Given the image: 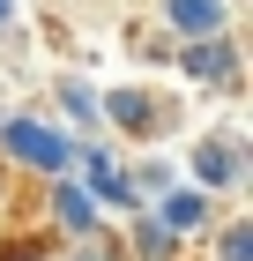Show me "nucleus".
Returning <instances> with one entry per match:
<instances>
[{
    "label": "nucleus",
    "instance_id": "nucleus-1",
    "mask_svg": "<svg viewBox=\"0 0 253 261\" xmlns=\"http://www.w3.org/2000/svg\"><path fill=\"white\" fill-rule=\"evenodd\" d=\"M179 67L194 82H209V90H223V82H238V45L231 38H194L186 53H179Z\"/></svg>",
    "mask_w": 253,
    "mask_h": 261
},
{
    "label": "nucleus",
    "instance_id": "nucleus-2",
    "mask_svg": "<svg viewBox=\"0 0 253 261\" xmlns=\"http://www.w3.org/2000/svg\"><path fill=\"white\" fill-rule=\"evenodd\" d=\"M164 15L186 45L194 38H223V0H164Z\"/></svg>",
    "mask_w": 253,
    "mask_h": 261
},
{
    "label": "nucleus",
    "instance_id": "nucleus-3",
    "mask_svg": "<svg viewBox=\"0 0 253 261\" xmlns=\"http://www.w3.org/2000/svg\"><path fill=\"white\" fill-rule=\"evenodd\" d=\"M8 157H22V164H60V157H67V142L45 135L38 120H8Z\"/></svg>",
    "mask_w": 253,
    "mask_h": 261
},
{
    "label": "nucleus",
    "instance_id": "nucleus-4",
    "mask_svg": "<svg viewBox=\"0 0 253 261\" xmlns=\"http://www.w3.org/2000/svg\"><path fill=\"white\" fill-rule=\"evenodd\" d=\"M52 217L67 224V231H82V239H90V231H97V201L82 194L75 179H60V187H52Z\"/></svg>",
    "mask_w": 253,
    "mask_h": 261
},
{
    "label": "nucleus",
    "instance_id": "nucleus-5",
    "mask_svg": "<svg viewBox=\"0 0 253 261\" xmlns=\"http://www.w3.org/2000/svg\"><path fill=\"white\" fill-rule=\"evenodd\" d=\"M194 164H201V179H209V187H231V179H238V149H231V142H201Z\"/></svg>",
    "mask_w": 253,
    "mask_h": 261
},
{
    "label": "nucleus",
    "instance_id": "nucleus-6",
    "mask_svg": "<svg viewBox=\"0 0 253 261\" xmlns=\"http://www.w3.org/2000/svg\"><path fill=\"white\" fill-rule=\"evenodd\" d=\"M216 261H253V224H223V239H216Z\"/></svg>",
    "mask_w": 253,
    "mask_h": 261
},
{
    "label": "nucleus",
    "instance_id": "nucleus-7",
    "mask_svg": "<svg viewBox=\"0 0 253 261\" xmlns=\"http://www.w3.org/2000/svg\"><path fill=\"white\" fill-rule=\"evenodd\" d=\"M164 217H172V224H201V217H209V201H201V194H179Z\"/></svg>",
    "mask_w": 253,
    "mask_h": 261
},
{
    "label": "nucleus",
    "instance_id": "nucleus-8",
    "mask_svg": "<svg viewBox=\"0 0 253 261\" xmlns=\"http://www.w3.org/2000/svg\"><path fill=\"white\" fill-rule=\"evenodd\" d=\"M60 97H67V112H82V120H97V105H90V90H75V82H60Z\"/></svg>",
    "mask_w": 253,
    "mask_h": 261
},
{
    "label": "nucleus",
    "instance_id": "nucleus-9",
    "mask_svg": "<svg viewBox=\"0 0 253 261\" xmlns=\"http://www.w3.org/2000/svg\"><path fill=\"white\" fill-rule=\"evenodd\" d=\"M172 254V246H164V231H156V224H142V261H164Z\"/></svg>",
    "mask_w": 253,
    "mask_h": 261
},
{
    "label": "nucleus",
    "instance_id": "nucleus-10",
    "mask_svg": "<svg viewBox=\"0 0 253 261\" xmlns=\"http://www.w3.org/2000/svg\"><path fill=\"white\" fill-rule=\"evenodd\" d=\"M0 201H8V172H0Z\"/></svg>",
    "mask_w": 253,
    "mask_h": 261
},
{
    "label": "nucleus",
    "instance_id": "nucleus-11",
    "mask_svg": "<svg viewBox=\"0 0 253 261\" xmlns=\"http://www.w3.org/2000/svg\"><path fill=\"white\" fill-rule=\"evenodd\" d=\"M22 261H45V254H22Z\"/></svg>",
    "mask_w": 253,
    "mask_h": 261
}]
</instances>
